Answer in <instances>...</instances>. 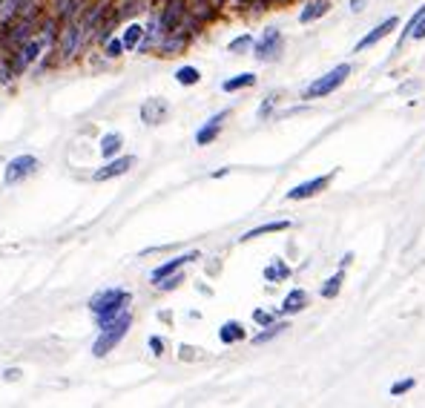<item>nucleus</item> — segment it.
Instances as JSON below:
<instances>
[{"mask_svg":"<svg viewBox=\"0 0 425 408\" xmlns=\"http://www.w3.org/2000/svg\"><path fill=\"white\" fill-rule=\"evenodd\" d=\"M141 35H144V29H141L138 23L126 26V32H124V47H126V49H136V47H138V40H141Z\"/></svg>","mask_w":425,"mask_h":408,"instance_id":"6ab92c4d","label":"nucleus"},{"mask_svg":"<svg viewBox=\"0 0 425 408\" xmlns=\"http://www.w3.org/2000/svg\"><path fill=\"white\" fill-rule=\"evenodd\" d=\"M348 75H351V66H348V64H339L336 69H330L328 75H322L319 81H313V83L305 89V95H308V98H322V95H330L333 89H339V86L345 83V78H348Z\"/></svg>","mask_w":425,"mask_h":408,"instance_id":"7ed1b4c3","label":"nucleus"},{"mask_svg":"<svg viewBox=\"0 0 425 408\" xmlns=\"http://www.w3.org/2000/svg\"><path fill=\"white\" fill-rule=\"evenodd\" d=\"M225 118H227V112L212 115V118H210V121H207V124H204V127L196 132V144H201V147H204V144H210L212 139H216V135H219V129H222V121H225Z\"/></svg>","mask_w":425,"mask_h":408,"instance_id":"9d476101","label":"nucleus"},{"mask_svg":"<svg viewBox=\"0 0 425 408\" xmlns=\"http://www.w3.org/2000/svg\"><path fill=\"white\" fill-rule=\"evenodd\" d=\"M136 164V158L133 156H124V158H115V161H109L107 167H101L98 173H95V181H107V178H115V175H124L126 170H130Z\"/></svg>","mask_w":425,"mask_h":408,"instance_id":"1a4fd4ad","label":"nucleus"},{"mask_svg":"<svg viewBox=\"0 0 425 408\" xmlns=\"http://www.w3.org/2000/svg\"><path fill=\"white\" fill-rule=\"evenodd\" d=\"M164 112H167V107H164L158 98H150V101H144V107H141V121H144V124H158Z\"/></svg>","mask_w":425,"mask_h":408,"instance_id":"9b49d317","label":"nucleus"},{"mask_svg":"<svg viewBox=\"0 0 425 408\" xmlns=\"http://www.w3.org/2000/svg\"><path fill=\"white\" fill-rule=\"evenodd\" d=\"M305 302H308V293L305 291H290L287 296H285V302H282V313H296V310H302L305 308Z\"/></svg>","mask_w":425,"mask_h":408,"instance_id":"ddd939ff","label":"nucleus"},{"mask_svg":"<svg viewBox=\"0 0 425 408\" xmlns=\"http://www.w3.org/2000/svg\"><path fill=\"white\" fill-rule=\"evenodd\" d=\"M121 144H124L121 135H118V132H109V135H104V139H101V153H104L107 158H112V156L121 150Z\"/></svg>","mask_w":425,"mask_h":408,"instance_id":"f3484780","label":"nucleus"},{"mask_svg":"<svg viewBox=\"0 0 425 408\" xmlns=\"http://www.w3.org/2000/svg\"><path fill=\"white\" fill-rule=\"evenodd\" d=\"M150 348H152V351L161 356V354H164V339H158V337H150Z\"/></svg>","mask_w":425,"mask_h":408,"instance_id":"c85d7f7f","label":"nucleus"},{"mask_svg":"<svg viewBox=\"0 0 425 408\" xmlns=\"http://www.w3.org/2000/svg\"><path fill=\"white\" fill-rule=\"evenodd\" d=\"M333 175H319V178H311V181H305V185H296L290 193H287V199L290 202H299V199H311V196H316L322 187H328V181H330Z\"/></svg>","mask_w":425,"mask_h":408,"instance_id":"0eeeda50","label":"nucleus"},{"mask_svg":"<svg viewBox=\"0 0 425 408\" xmlns=\"http://www.w3.org/2000/svg\"><path fill=\"white\" fill-rule=\"evenodd\" d=\"M121 49H124V40H109V43H107V55H109V58H118Z\"/></svg>","mask_w":425,"mask_h":408,"instance_id":"a878e982","label":"nucleus"},{"mask_svg":"<svg viewBox=\"0 0 425 408\" xmlns=\"http://www.w3.org/2000/svg\"><path fill=\"white\" fill-rule=\"evenodd\" d=\"M196 259H198L196 250H190V253H184V256H176V259H169L167 264H161V267L152 270V276H150V279H152V282H161V279H167V276H173L176 270H181L187 262H196Z\"/></svg>","mask_w":425,"mask_h":408,"instance_id":"423d86ee","label":"nucleus"},{"mask_svg":"<svg viewBox=\"0 0 425 408\" xmlns=\"http://www.w3.org/2000/svg\"><path fill=\"white\" fill-rule=\"evenodd\" d=\"M397 29V18H388V21H382L376 29H371L359 43H357V52H362V49H368V47H373V43L376 40H382V37H385L388 32H394Z\"/></svg>","mask_w":425,"mask_h":408,"instance_id":"6e6552de","label":"nucleus"},{"mask_svg":"<svg viewBox=\"0 0 425 408\" xmlns=\"http://www.w3.org/2000/svg\"><path fill=\"white\" fill-rule=\"evenodd\" d=\"M287 276H290V267L285 262H279V259L265 267V279L268 282H279V279H287Z\"/></svg>","mask_w":425,"mask_h":408,"instance_id":"dca6fc26","label":"nucleus"},{"mask_svg":"<svg viewBox=\"0 0 425 408\" xmlns=\"http://www.w3.org/2000/svg\"><path fill=\"white\" fill-rule=\"evenodd\" d=\"M362 6H365V0H351V9H354V12H359Z\"/></svg>","mask_w":425,"mask_h":408,"instance_id":"c756f323","label":"nucleus"},{"mask_svg":"<svg viewBox=\"0 0 425 408\" xmlns=\"http://www.w3.org/2000/svg\"><path fill=\"white\" fill-rule=\"evenodd\" d=\"M279 331H285V325H273V328H268L265 334H259L256 339H253V342H256V345H262V342H268V339H273Z\"/></svg>","mask_w":425,"mask_h":408,"instance_id":"5701e85b","label":"nucleus"},{"mask_svg":"<svg viewBox=\"0 0 425 408\" xmlns=\"http://www.w3.org/2000/svg\"><path fill=\"white\" fill-rule=\"evenodd\" d=\"M40 49H44V40H32L29 47H26V52H23V64H32V61H37Z\"/></svg>","mask_w":425,"mask_h":408,"instance_id":"412c9836","label":"nucleus"},{"mask_svg":"<svg viewBox=\"0 0 425 408\" xmlns=\"http://www.w3.org/2000/svg\"><path fill=\"white\" fill-rule=\"evenodd\" d=\"M279 49H282V35H279V29H268V32L256 40V58H259V61H273V58L279 55Z\"/></svg>","mask_w":425,"mask_h":408,"instance_id":"20e7f679","label":"nucleus"},{"mask_svg":"<svg viewBox=\"0 0 425 408\" xmlns=\"http://www.w3.org/2000/svg\"><path fill=\"white\" fill-rule=\"evenodd\" d=\"M219 339H222L225 345L239 342V339H244V328H241L239 322H225V325H222V331H219Z\"/></svg>","mask_w":425,"mask_h":408,"instance_id":"2eb2a0df","label":"nucleus"},{"mask_svg":"<svg viewBox=\"0 0 425 408\" xmlns=\"http://www.w3.org/2000/svg\"><path fill=\"white\" fill-rule=\"evenodd\" d=\"M253 83H256V75H253V72H241V75L225 81L222 89H225V93H236V89H244V86H253Z\"/></svg>","mask_w":425,"mask_h":408,"instance_id":"4468645a","label":"nucleus"},{"mask_svg":"<svg viewBox=\"0 0 425 408\" xmlns=\"http://www.w3.org/2000/svg\"><path fill=\"white\" fill-rule=\"evenodd\" d=\"M411 388H414V380H402V383H394V385H391V394L400 397V394H405V391H411Z\"/></svg>","mask_w":425,"mask_h":408,"instance_id":"b1692460","label":"nucleus"},{"mask_svg":"<svg viewBox=\"0 0 425 408\" xmlns=\"http://www.w3.org/2000/svg\"><path fill=\"white\" fill-rule=\"evenodd\" d=\"M253 320H256L259 325H270L273 316H270V313H265V310H256V313H253Z\"/></svg>","mask_w":425,"mask_h":408,"instance_id":"cd10ccee","label":"nucleus"},{"mask_svg":"<svg viewBox=\"0 0 425 408\" xmlns=\"http://www.w3.org/2000/svg\"><path fill=\"white\" fill-rule=\"evenodd\" d=\"M411 37H417V40H422V37H425V15H422V18L417 21V26L411 29Z\"/></svg>","mask_w":425,"mask_h":408,"instance_id":"bb28decb","label":"nucleus"},{"mask_svg":"<svg viewBox=\"0 0 425 408\" xmlns=\"http://www.w3.org/2000/svg\"><path fill=\"white\" fill-rule=\"evenodd\" d=\"M130 325H133V316L126 313V310H121L118 316H112L109 322H104V325H101V337H98L95 345H92V354H95V356H107V354L126 337Z\"/></svg>","mask_w":425,"mask_h":408,"instance_id":"f257e3e1","label":"nucleus"},{"mask_svg":"<svg viewBox=\"0 0 425 408\" xmlns=\"http://www.w3.org/2000/svg\"><path fill=\"white\" fill-rule=\"evenodd\" d=\"M328 12V0H316V4H311L302 15H299V21L302 23H311V21H316V18H322Z\"/></svg>","mask_w":425,"mask_h":408,"instance_id":"a211bd4d","label":"nucleus"},{"mask_svg":"<svg viewBox=\"0 0 425 408\" xmlns=\"http://www.w3.org/2000/svg\"><path fill=\"white\" fill-rule=\"evenodd\" d=\"M198 78H201V75H198V69H196V66H181V69L176 72V81H179V83H184V86L198 83Z\"/></svg>","mask_w":425,"mask_h":408,"instance_id":"aec40b11","label":"nucleus"},{"mask_svg":"<svg viewBox=\"0 0 425 408\" xmlns=\"http://www.w3.org/2000/svg\"><path fill=\"white\" fill-rule=\"evenodd\" d=\"M37 167V158L35 156H18L6 164V173H4V181L6 185H15V181H20L23 175H29L32 170Z\"/></svg>","mask_w":425,"mask_h":408,"instance_id":"39448f33","label":"nucleus"},{"mask_svg":"<svg viewBox=\"0 0 425 408\" xmlns=\"http://www.w3.org/2000/svg\"><path fill=\"white\" fill-rule=\"evenodd\" d=\"M250 43H253V37H250V35H241V37H236V40L230 43V52H239V49L250 47Z\"/></svg>","mask_w":425,"mask_h":408,"instance_id":"393cba45","label":"nucleus"},{"mask_svg":"<svg viewBox=\"0 0 425 408\" xmlns=\"http://www.w3.org/2000/svg\"><path fill=\"white\" fill-rule=\"evenodd\" d=\"M290 228V221H268V224H259V228H253L241 236V242H250V239H256V236H265V233H279V231H287Z\"/></svg>","mask_w":425,"mask_h":408,"instance_id":"f8f14e48","label":"nucleus"},{"mask_svg":"<svg viewBox=\"0 0 425 408\" xmlns=\"http://www.w3.org/2000/svg\"><path fill=\"white\" fill-rule=\"evenodd\" d=\"M339 285H342V274H336L333 279H328V282H325V288H322V296H325V299L336 296V293H339Z\"/></svg>","mask_w":425,"mask_h":408,"instance_id":"4be33fe9","label":"nucleus"},{"mask_svg":"<svg viewBox=\"0 0 425 408\" xmlns=\"http://www.w3.org/2000/svg\"><path fill=\"white\" fill-rule=\"evenodd\" d=\"M126 302H130V293H126V291H121V288H107V291H101V293L92 296L90 310L98 316V322L104 325V322L112 320V316H118L121 310H126Z\"/></svg>","mask_w":425,"mask_h":408,"instance_id":"f03ea898","label":"nucleus"}]
</instances>
